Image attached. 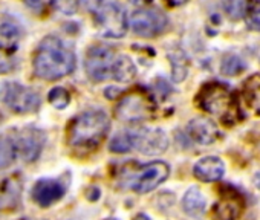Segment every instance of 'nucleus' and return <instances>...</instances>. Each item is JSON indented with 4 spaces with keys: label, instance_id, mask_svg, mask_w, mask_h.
Returning <instances> with one entry per match:
<instances>
[{
    "label": "nucleus",
    "instance_id": "obj_22",
    "mask_svg": "<svg viewBox=\"0 0 260 220\" xmlns=\"http://www.w3.org/2000/svg\"><path fill=\"white\" fill-rule=\"evenodd\" d=\"M20 193H22V185H19V182H13L11 179L5 180L2 193H0V208L7 209L8 206L17 203Z\"/></svg>",
    "mask_w": 260,
    "mask_h": 220
},
{
    "label": "nucleus",
    "instance_id": "obj_19",
    "mask_svg": "<svg viewBox=\"0 0 260 220\" xmlns=\"http://www.w3.org/2000/svg\"><path fill=\"white\" fill-rule=\"evenodd\" d=\"M169 60L172 64V78L181 83L188 72V58L181 48H172L169 51Z\"/></svg>",
    "mask_w": 260,
    "mask_h": 220
},
{
    "label": "nucleus",
    "instance_id": "obj_3",
    "mask_svg": "<svg viewBox=\"0 0 260 220\" xmlns=\"http://www.w3.org/2000/svg\"><path fill=\"white\" fill-rule=\"evenodd\" d=\"M109 118L103 110H90L75 117L68 129V142L74 149H93L109 132Z\"/></svg>",
    "mask_w": 260,
    "mask_h": 220
},
{
    "label": "nucleus",
    "instance_id": "obj_11",
    "mask_svg": "<svg viewBox=\"0 0 260 220\" xmlns=\"http://www.w3.org/2000/svg\"><path fill=\"white\" fill-rule=\"evenodd\" d=\"M45 142H46V135L42 130L34 127L23 129L19 133V138L16 139L17 153L25 162H34L42 155Z\"/></svg>",
    "mask_w": 260,
    "mask_h": 220
},
{
    "label": "nucleus",
    "instance_id": "obj_27",
    "mask_svg": "<svg viewBox=\"0 0 260 220\" xmlns=\"http://www.w3.org/2000/svg\"><path fill=\"white\" fill-rule=\"evenodd\" d=\"M48 99L51 102L52 107L61 110L66 108L71 102V95L64 87H54L49 93H48Z\"/></svg>",
    "mask_w": 260,
    "mask_h": 220
},
{
    "label": "nucleus",
    "instance_id": "obj_2",
    "mask_svg": "<svg viewBox=\"0 0 260 220\" xmlns=\"http://www.w3.org/2000/svg\"><path fill=\"white\" fill-rule=\"evenodd\" d=\"M196 104L204 112L216 117L226 126L236 124L242 118L239 102L234 93L228 86L217 81L202 86V89L196 95Z\"/></svg>",
    "mask_w": 260,
    "mask_h": 220
},
{
    "label": "nucleus",
    "instance_id": "obj_28",
    "mask_svg": "<svg viewBox=\"0 0 260 220\" xmlns=\"http://www.w3.org/2000/svg\"><path fill=\"white\" fill-rule=\"evenodd\" d=\"M52 2H54V7L66 16L75 14L80 5V0H52Z\"/></svg>",
    "mask_w": 260,
    "mask_h": 220
},
{
    "label": "nucleus",
    "instance_id": "obj_24",
    "mask_svg": "<svg viewBox=\"0 0 260 220\" xmlns=\"http://www.w3.org/2000/svg\"><path fill=\"white\" fill-rule=\"evenodd\" d=\"M248 4H249V0H225V4H223L225 14L228 16L230 20H234V22L245 19Z\"/></svg>",
    "mask_w": 260,
    "mask_h": 220
},
{
    "label": "nucleus",
    "instance_id": "obj_33",
    "mask_svg": "<svg viewBox=\"0 0 260 220\" xmlns=\"http://www.w3.org/2000/svg\"><path fill=\"white\" fill-rule=\"evenodd\" d=\"M254 185L260 190V171L255 173V176H254Z\"/></svg>",
    "mask_w": 260,
    "mask_h": 220
},
{
    "label": "nucleus",
    "instance_id": "obj_30",
    "mask_svg": "<svg viewBox=\"0 0 260 220\" xmlns=\"http://www.w3.org/2000/svg\"><path fill=\"white\" fill-rule=\"evenodd\" d=\"M23 2L26 4V7H29L34 11H42L48 5V0H23Z\"/></svg>",
    "mask_w": 260,
    "mask_h": 220
},
{
    "label": "nucleus",
    "instance_id": "obj_32",
    "mask_svg": "<svg viewBox=\"0 0 260 220\" xmlns=\"http://www.w3.org/2000/svg\"><path fill=\"white\" fill-rule=\"evenodd\" d=\"M128 2H132V4H137V5H141V7H144V5L150 4L152 0H128Z\"/></svg>",
    "mask_w": 260,
    "mask_h": 220
},
{
    "label": "nucleus",
    "instance_id": "obj_31",
    "mask_svg": "<svg viewBox=\"0 0 260 220\" xmlns=\"http://www.w3.org/2000/svg\"><path fill=\"white\" fill-rule=\"evenodd\" d=\"M166 2H167L169 5H172V7H179V5L185 4L187 0H166Z\"/></svg>",
    "mask_w": 260,
    "mask_h": 220
},
{
    "label": "nucleus",
    "instance_id": "obj_14",
    "mask_svg": "<svg viewBox=\"0 0 260 220\" xmlns=\"http://www.w3.org/2000/svg\"><path fill=\"white\" fill-rule=\"evenodd\" d=\"M194 176L202 182L220 180L225 173V164L217 156H205L194 164Z\"/></svg>",
    "mask_w": 260,
    "mask_h": 220
},
{
    "label": "nucleus",
    "instance_id": "obj_25",
    "mask_svg": "<svg viewBox=\"0 0 260 220\" xmlns=\"http://www.w3.org/2000/svg\"><path fill=\"white\" fill-rule=\"evenodd\" d=\"M220 70L225 75H239L240 72L245 70V63L240 57L234 55V54H226L220 63Z\"/></svg>",
    "mask_w": 260,
    "mask_h": 220
},
{
    "label": "nucleus",
    "instance_id": "obj_7",
    "mask_svg": "<svg viewBox=\"0 0 260 220\" xmlns=\"http://www.w3.org/2000/svg\"><path fill=\"white\" fill-rule=\"evenodd\" d=\"M128 25L137 35L152 39V37L162 34L167 29L169 19L162 11L156 8L144 7L132 13Z\"/></svg>",
    "mask_w": 260,
    "mask_h": 220
},
{
    "label": "nucleus",
    "instance_id": "obj_10",
    "mask_svg": "<svg viewBox=\"0 0 260 220\" xmlns=\"http://www.w3.org/2000/svg\"><path fill=\"white\" fill-rule=\"evenodd\" d=\"M135 150L146 156H158L169 147L167 135L161 129H137L134 130Z\"/></svg>",
    "mask_w": 260,
    "mask_h": 220
},
{
    "label": "nucleus",
    "instance_id": "obj_9",
    "mask_svg": "<svg viewBox=\"0 0 260 220\" xmlns=\"http://www.w3.org/2000/svg\"><path fill=\"white\" fill-rule=\"evenodd\" d=\"M116 57L118 55L107 46H92L87 51L84 61L87 77L95 83H101L112 78Z\"/></svg>",
    "mask_w": 260,
    "mask_h": 220
},
{
    "label": "nucleus",
    "instance_id": "obj_20",
    "mask_svg": "<svg viewBox=\"0 0 260 220\" xmlns=\"http://www.w3.org/2000/svg\"><path fill=\"white\" fill-rule=\"evenodd\" d=\"M19 156L16 141L10 136L0 138V170H5L11 167Z\"/></svg>",
    "mask_w": 260,
    "mask_h": 220
},
{
    "label": "nucleus",
    "instance_id": "obj_1",
    "mask_svg": "<svg viewBox=\"0 0 260 220\" xmlns=\"http://www.w3.org/2000/svg\"><path fill=\"white\" fill-rule=\"evenodd\" d=\"M32 66L39 78L55 81L75 69V55L63 40L55 35H48L40 42L34 54Z\"/></svg>",
    "mask_w": 260,
    "mask_h": 220
},
{
    "label": "nucleus",
    "instance_id": "obj_13",
    "mask_svg": "<svg viewBox=\"0 0 260 220\" xmlns=\"http://www.w3.org/2000/svg\"><path fill=\"white\" fill-rule=\"evenodd\" d=\"M187 135L201 145H210L220 138L219 127L210 118H194L187 126Z\"/></svg>",
    "mask_w": 260,
    "mask_h": 220
},
{
    "label": "nucleus",
    "instance_id": "obj_18",
    "mask_svg": "<svg viewBox=\"0 0 260 220\" xmlns=\"http://www.w3.org/2000/svg\"><path fill=\"white\" fill-rule=\"evenodd\" d=\"M137 77V66L127 55H118L115 66H113V75L112 78L118 83H130Z\"/></svg>",
    "mask_w": 260,
    "mask_h": 220
},
{
    "label": "nucleus",
    "instance_id": "obj_34",
    "mask_svg": "<svg viewBox=\"0 0 260 220\" xmlns=\"http://www.w3.org/2000/svg\"><path fill=\"white\" fill-rule=\"evenodd\" d=\"M134 220H150V217L146 215V214H138V215H135Z\"/></svg>",
    "mask_w": 260,
    "mask_h": 220
},
{
    "label": "nucleus",
    "instance_id": "obj_6",
    "mask_svg": "<svg viewBox=\"0 0 260 220\" xmlns=\"http://www.w3.org/2000/svg\"><path fill=\"white\" fill-rule=\"evenodd\" d=\"M4 104L16 114H31L40 107V95L20 83H5L0 92Z\"/></svg>",
    "mask_w": 260,
    "mask_h": 220
},
{
    "label": "nucleus",
    "instance_id": "obj_23",
    "mask_svg": "<svg viewBox=\"0 0 260 220\" xmlns=\"http://www.w3.org/2000/svg\"><path fill=\"white\" fill-rule=\"evenodd\" d=\"M16 49L10 45H0V75L16 69Z\"/></svg>",
    "mask_w": 260,
    "mask_h": 220
},
{
    "label": "nucleus",
    "instance_id": "obj_17",
    "mask_svg": "<svg viewBox=\"0 0 260 220\" xmlns=\"http://www.w3.org/2000/svg\"><path fill=\"white\" fill-rule=\"evenodd\" d=\"M242 203L237 197H223L214 205V220H236L240 215Z\"/></svg>",
    "mask_w": 260,
    "mask_h": 220
},
{
    "label": "nucleus",
    "instance_id": "obj_21",
    "mask_svg": "<svg viewBox=\"0 0 260 220\" xmlns=\"http://www.w3.org/2000/svg\"><path fill=\"white\" fill-rule=\"evenodd\" d=\"M110 152L113 153H128L135 150V139H134V130L121 132L113 136L110 141Z\"/></svg>",
    "mask_w": 260,
    "mask_h": 220
},
{
    "label": "nucleus",
    "instance_id": "obj_4",
    "mask_svg": "<svg viewBox=\"0 0 260 220\" xmlns=\"http://www.w3.org/2000/svg\"><path fill=\"white\" fill-rule=\"evenodd\" d=\"M155 99L144 89H137L124 95L115 108L116 118L124 123H143L152 120L155 117Z\"/></svg>",
    "mask_w": 260,
    "mask_h": 220
},
{
    "label": "nucleus",
    "instance_id": "obj_5",
    "mask_svg": "<svg viewBox=\"0 0 260 220\" xmlns=\"http://www.w3.org/2000/svg\"><path fill=\"white\" fill-rule=\"evenodd\" d=\"M169 174H170V167L164 161H155L141 165L138 170H135L125 179V184L134 191L144 194L158 188L169 177Z\"/></svg>",
    "mask_w": 260,
    "mask_h": 220
},
{
    "label": "nucleus",
    "instance_id": "obj_26",
    "mask_svg": "<svg viewBox=\"0 0 260 220\" xmlns=\"http://www.w3.org/2000/svg\"><path fill=\"white\" fill-rule=\"evenodd\" d=\"M245 22L251 31L260 32V0H249L245 14Z\"/></svg>",
    "mask_w": 260,
    "mask_h": 220
},
{
    "label": "nucleus",
    "instance_id": "obj_29",
    "mask_svg": "<svg viewBox=\"0 0 260 220\" xmlns=\"http://www.w3.org/2000/svg\"><path fill=\"white\" fill-rule=\"evenodd\" d=\"M80 4H81L86 10H89L92 14H95V13L106 4V0H80Z\"/></svg>",
    "mask_w": 260,
    "mask_h": 220
},
{
    "label": "nucleus",
    "instance_id": "obj_8",
    "mask_svg": "<svg viewBox=\"0 0 260 220\" xmlns=\"http://www.w3.org/2000/svg\"><path fill=\"white\" fill-rule=\"evenodd\" d=\"M95 22L100 32L109 39H121L127 31V17L121 5L116 2H106L95 14Z\"/></svg>",
    "mask_w": 260,
    "mask_h": 220
},
{
    "label": "nucleus",
    "instance_id": "obj_15",
    "mask_svg": "<svg viewBox=\"0 0 260 220\" xmlns=\"http://www.w3.org/2000/svg\"><path fill=\"white\" fill-rule=\"evenodd\" d=\"M242 98L249 110L260 115V74H254L245 80Z\"/></svg>",
    "mask_w": 260,
    "mask_h": 220
},
{
    "label": "nucleus",
    "instance_id": "obj_12",
    "mask_svg": "<svg viewBox=\"0 0 260 220\" xmlns=\"http://www.w3.org/2000/svg\"><path fill=\"white\" fill-rule=\"evenodd\" d=\"M31 196L39 206L48 208L64 196V187L57 179H40L34 184Z\"/></svg>",
    "mask_w": 260,
    "mask_h": 220
},
{
    "label": "nucleus",
    "instance_id": "obj_16",
    "mask_svg": "<svg viewBox=\"0 0 260 220\" xmlns=\"http://www.w3.org/2000/svg\"><path fill=\"white\" fill-rule=\"evenodd\" d=\"M182 208L190 217L201 220L207 212V202L204 194L198 188H190L182 199Z\"/></svg>",
    "mask_w": 260,
    "mask_h": 220
},
{
    "label": "nucleus",
    "instance_id": "obj_35",
    "mask_svg": "<svg viewBox=\"0 0 260 220\" xmlns=\"http://www.w3.org/2000/svg\"><path fill=\"white\" fill-rule=\"evenodd\" d=\"M107 220H115V218H107Z\"/></svg>",
    "mask_w": 260,
    "mask_h": 220
}]
</instances>
